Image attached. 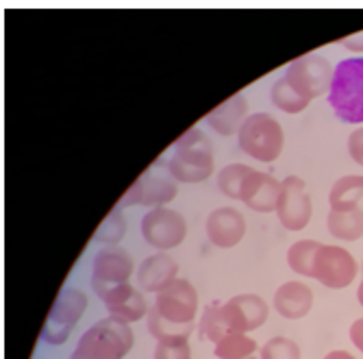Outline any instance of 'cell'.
I'll use <instances>...</instances> for the list:
<instances>
[{"label": "cell", "instance_id": "obj_1", "mask_svg": "<svg viewBox=\"0 0 363 359\" xmlns=\"http://www.w3.org/2000/svg\"><path fill=\"white\" fill-rule=\"evenodd\" d=\"M268 314L270 307L259 294H238L226 303L209 305L201 318V324H198V331H201L203 340L218 344L226 336H250L252 331L261 329L263 322L268 320Z\"/></svg>", "mask_w": 363, "mask_h": 359}, {"label": "cell", "instance_id": "obj_2", "mask_svg": "<svg viewBox=\"0 0 363 359\" xmlns=\"http://www.w3.org/2000/svg\"><path fill=\"white\" fill-rule=\"evenodd\" d=\"M174 155L168 159L166 170L177 183H203L216 172V157L209 138L198 126L187 128L172 144Z\"/></svg>", "mask_w": 363, "mask_h": 359}, {"label": "cell", "instance_id": "obj_3", "mask_svg": "<svg viewBox=\"0 0 363 359\" xmlns=\"http://www.w3.org/2000/svg\"><path fill=\"white\" fill-rule=\"evenodd\" d=\"M135 346V333L130 324L116 318L94 322L79 338L70 359H124Z\"/></svg>", "mask_w": 363, "mask_h": 359}, {"label": "cell", "instance_id": "obj_4", "mask_svg": "<svg viewBox=\"0 0 363 359\" xmlns=\"http://www.w3.org/2000/svg\"><path fill=\"white\" fill-rule=\"evenodd\" d=\"M328 105L346 124H363V57H348L335 65Z\"/></svg>", "mask_w": 363, "mask_h": 359}, {"label": "cell", "instance_id": "obj_5", "mask_svg": "<svg viewBox=\"0 0 363 359\" xmlns=\"http://www.w3.org/2000/svg\"><path fill=\"white\" fill-rule=\"evenodd\" d=\"M238 144L244 155L261 163H274L285 148V131L274 116L257 111L250 114L240 128Z\"/></svg>", "mask_w": 363, "mask_h": 359}, {"label": "cell", "instance_id": "obj_6", "mask_svg": "<svg viewBox=\"0 0 363 359\" xmlns=\"http://www.w3.org/2000/svg\"><path fill=\"white\" fill-rule=\"evenodd\" d=\"M87 305H89V299L81 287H74V285L61 287L44 322L42 342L50 346H63L70 340L74 326L85 316Z\"/></svg>", "mask_w": 363, "mask_h": 359}, {"label": "cell", "instance_id": "obj_7", "mask_svg": "<svg viewBox=\"0 0 363 359\" xmlns=\"http://www.w3.org/2000/svg\"><path fill=\"white\" fill-rule=\"evenodd\" d=\"M335 65H331L322 55H305L287 65L283 79L287 85L303 98L311 103L313 98H320L322 94H328L333 81Z\"/></svg>", "mask_w": 363, "mask_h": 359}, {"label": "cell", "instance_id": "obj_8", "mask_svg": "<svg viewBox=\"0 0 363 359\" xmlns=\"http://www.w3.org/2000/svg\"><path fill=\"white\" fill-rule=\"evenodd\" d=\"M179 194V183L170 177L168 170H159L155 163L144 170L135 183L130 185L120 199V207H166Z\"/></svg>", "mask_w": 363, "mask_h": 359}, {"label": "cell", "instance_id": "obj_9", "mask_svg": "<svg viewBox=\"0 0 363 359\" xmlns=\"http://www.w3.org/2000/svg\"><path fill=\"white\" fill-rule=\"evenodd\" d=\"M135 272V259L120 246H105L91 259V287L98 299H105L118 285L130 283Z\"/></svg>", "mask_w": 363, "mask_h": 359}, {"label": "cell", "instance_id": "obj_10", "mask_svg": "<svg viewBox=\"0 0 363 359\" xmlns=\"http://www.w3.org/2000/svg\"><path fill=\"white\" fill-rule=\"evenodd\" d=\"M142 238L159 253H168L181 246L187 238V220L181 211L170 207H155L144 214L140 222Z\"/></svg>", "mask_w": 363, "mask_h": 359}, {"label": "cell", "instance_id": "obj_11", "mask_svg": "<svg viewBox=\"0 0 363 359\" xmlns=\"http://www.w3.org/2000/svg\"><path fill=\"white\" fill-rule=\"evenodd\" d=\"M152 309L170 324L194 326L198 316V292L191 281L179 277L155 294Z\"/></svg>", "mask_w": 363, "mask_h": 359}, {"label": "cell", "instance_id": "obj_12", "mask_svg": "<svg viewBox=\"0 0 363 359\" xmlns=\"http://www.w3.org/2000/svg\"><path fill=\"white\" fill-rule=\"evenodd\" d=\"M359 264L350 250L335 244H322L313 259V277L328 289H346L354 283Z\"/></svg>", "mask_w": 363, "mask_h": 359}, {"label": "cell", "instance_id": "obj_13", "mask_svg": "<svg viewBox=\"0 0 363 359\" xmlns=\"http://www.w3.org/2000/svg\"><path fill=\"white\" fill-rule=\"evenodd\" d=\"M274 214L279 216V222L287 231H303V228L309 226L313 205L307 192V183L301 177L289 175L281 181V196Z\"/></svg>", "mask_w": 363, "mask_h": 359}, {"label": "cell", "instance_id": "obj_14", "mask_svg": "<svg viewBox=\"0 0 363 359\" xmlns=\"http://www.w3.org/2000/svg\"><path fill=\"white\" fill-rule=\"evenodd\" d=\"M205 231L216 248H235L246 236V218L235 207H218L209 214Z\"/></svg>", "mask_w": 363, "mask_h": 359}, {"label": "cell", "instance_id": "obj_15", "mask_svg": "<svg viewBox=\"0 0 363 359\" xmlns=\"http://www.w3.org/2000/svg\"><path fill=\"white\" fill-rule=\"evenodd\" d=\"M279 196H281V181L268 172L252 168L242 183L240 201L257 214H272L277 211Z\"/></svg>", "mask_w": 363, "mask_h": 359}, {"label": "cell", "instance_id": "obj_16", "mask_svg": "<svg viewBox=\"0 0 363 359\" xmlns=\"http://www.w3.org/2000/svg\"><path fill=\"white\" fill-rule=\"evenodd\" d=\"M103 303L107 307L109 318H116V320L126 322V324L144 320L150 311L144 292L140 287H135L133 283L118 285L103 299Z\"/></svg>", "mask_w": 363, "mask_h": 359}, {"label": "cell", "instance_id": "obj_17", "mask_svg": "<svg viewBox=\"0 0 363 359\" xmlns=\"http://www.w3.org/2000/svg\"><path fill=\"white\" fill-rule=\"evenodd\" d=\"M274 311L285 320H301L313 307V289L303 281H285L272 299Z\"/></svg>", "mask_w": 363, "mask_h": 359}, {"label": "cell", "instance_id": "obj_18", "mask_svg": "<svg viewBox=\"0 0 363 359\" xmlns=\"http://www.w3.org/2000/svg\"><path fill=\"white\" fill-rule=\"evenodd\" d=\"M174 279H179V264L168 253L157 250L155 255L146 257L138 268V285L142 292H148V294L161 292Z\"/></svg>", "mask_w": 363, "mask_h": 359}, {"label": "cell", "instance_id": "obj_19", "mask_svg": "<svg viewBox=\"0 0 363 359\" xmlns=\"http://www.w3.org/2000/svg\"><path fill=\"white\" fill-rule=\"evenodd\" d=\"M246 118H248V103H246V96L240 92L235 96H230L222 105H218L213 111H209L205 120L218 136L233 138L240 133Z\"/></svg>", "mask_w": 363, "mask_h": 359}, {"label": "cell", "instance_id": "obj_20", "mask_svg": "<svg viewBox=\"0 0 363 359\" xmlns=\"http://www.w3.org/2000/svg\"><path fill=\"white\" fill-rule=\"evenodd\" d=\"M326 226H328V233L335 240L357 242L363 238V209L361 207L346 209V211L331 209L326 216Z\"/></svg>", "mask_w": 363, "mask_h": 359}, {"label": "cell", "instance_id": "obj_21", "mask_svg": "<svg viewBox=\"0 0 363 359\" xmlns=\"http://www.w3.org/2000/svg\"><path fill=\"white\" fill-rule=\"evenodd\" d=\"M361 199H363V175H346L337 179L331 192H328V205L337 211L359 207Z\"/></svg>", "mask_w": 363, "mask_h": 359}, {"label": "cell", "instance_id": "obj_22", "mask_svg": "<svg viewBox=\"0 0 363 359\" xmlns=\"http://www.w3.org/2000/svg\"><path fill=\"white\" fill-rule=\"evenodd\" d=\"M320 242L315 240H298L287 248V266L298 277H313V259L320 250Z\"/></svg>", "mask_w": 363, "mask_h": 359}, {"label": "cell", "instance_id": "obj_23", "mask_svg": "<svg viewBox=\"0 0 363 359\" xmlns=\"http://www.w3.org/2000/svg\"><path fill=\"white\" fill-rule=\"evenodd\" d=\"M259 344L257 340H252L246 333H233L222 338L216 346H213V355L218 359H246L255 353H259Z\"/></svg>", "mask_w": 363, "mask_h": 359}, {"label": "cell", "instance_id": "obj_24", "mask_svg": "<svg viewBox=\"0 0 363 359\" xmlns=\"http://www.w3.org/2000/svg\"><path fill=\"white\" fill-rule=\"evenodd\" d=\"M270 101H272V105L277 107V109H281L283 114H301V111H305L307 107H309V101L307 98H303V96H298L296 94L289 85H287V81L281 77V79H277L274 83H272V89H270Z\"/></svg>", "mask_w": 363, "mask_h": 359}, {"label": "cell", "instance_id": "obj_25", "mask_svg": "<svg viewBox=\"0 0 363 359\" xmlns=\"http://www.w3.org/2000/svg\"><path fill=\"white\" fill-rule=\"evenodd\" d=\"M126 233V220H124V209L120 205H116L107 218L103 220V224L98 226V231L94 233V242L105 244V246H118L122 242Z\"/></svg>", "mask_w": 363, "mask_h": 359}, {"label": "cell", "instance_id": "obj_26", "mask_svg": "<svg viewBox=\"0 0 363 359\" xmlns=\"http://www.w3.org/2000/svg\"><path fill=\"white\" fill-rule=\"evenodd\" d=\"M252 168L246 166V163H228L224 166L218 177H216V183H218V189L226 196V199H233V201H240V194H242V183L244 179L248 177Z\"/></svg>", "mask_w": 363, "mask_h": 359}, {"label": "cell", "instance_id": "obj_27", "mask_svg": "<svg viewBox=\"0 0 363 359\" xmlns=\"http://www.w3.org/2000/svg\"><path fill=\"white\" fill-rule=\"evenodd\" d=\"M261 359H303V350L291 338L277 336L259 348Z\"/></svg>", "mask_w": 363, "mask_h": 359}, {"label": "cell", "instance_id": "obj_28", "mask_svg": "<svg viewBox=\"0 0 363 359\" xmlns=\"http://www.w3.org/2000/svg\"><path fill=\"white\" fill-rule=\"evenodd\" d=\"M155 359H191L189 338L177 336L159 340L155 346Z\"/></svg>", "mask_w": 363, "mask_h": 359}, {"label": "cell", "instance_id": "obj_29", "mask_svg": "<svg viewBox=\"0 0 363 359\" xmlns=\"http://www.w3.org/2000/svg\"><path fill=\"white\" fill-rule=\"evenodd\" d=\"M348 155L354 163L363 166V126L354 128L348 136Z\"/></svg>", "mask_w": 363, "mask_h": 359}, {"label": "cell", "instance_id": "obj_30", "mask_svg": "<svg viewBox=\"0 0 363 359\" xmlns=\"http://www.w3.org/2000/svg\"><path fill=\"white\" fill-rule=\"evenodd\" d=\"M348 336H350V342L354 344V348L363 355V318H359L350 324Z\"/></svg>", "mask_w": 363, "mask_h": 359}, {"label": "cell", "instance_id": "obj_31", "mask_svg": "<svg viewBox=\"0 0 363 359\" xmlns=\"http://www.w3.org/2000/svg\"><path fill=\"white\" fill-rule=\"evenodd\" d=\"M340 46H344V48L350 50V53L363 55V31H361V33H354V35H348V38H344V40H340Z\"/></svg>", "mask_w": 363, "mask_h": 359}, {"label": "cell", "instance_id": "obj_32", "mask_svg": "<svg viewBox=\"0 0 363 359\" xmlns=\"http://www.w3.org/2000/svg\"><path fill=\"white\" fill-rule=\"evenodd\" d=\"M322 359H357V357L348 350H331V353H326Z\"/></svg>", "mask_w": 363, "mask_h": 359}, {"label": "cell", "instance_id": "obj_33", "mask_svg": "<svg viewBox=\"0 0 363 359\" xmlns=\"http://www.w3.org/2000/svg\"><path fill=\"white\" fill-rule=\"evenodd\" d=\"M357 301H359V305L363 307V277H361V283H359V287H357Z\"/></svg>", "mask_w": 363, "mask_h": 359}, {"label": "cell", "instance_id": "obj_34", "mask_svg": "<svg viewBox=\"0 0 363 359\" xmlns=\"http://www.w3.org/2000/svg\"><path fill=\"white\" fill-rule=\"evenodd\" d=\"M246 359H261V355H259V353H255V355H250V357H246Z\"/></svg>", "mask_w": 363, "mask_h": 359}, {"label": "cell", "instance_id": "obj_35", "mask_svg": "<svg viewBox=\"0 0 363 359\" xmlns=\"http://www.w3.org/2000/svg\"><path fill=\"white\" fill-rule=\"evenodd\" d=\"M361 277H363V261H361Z\"/></svg>", "mask_w": 363, "mask_h": 359}]
</instances>
